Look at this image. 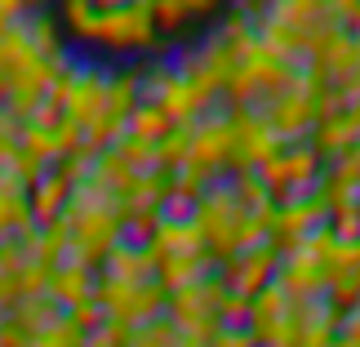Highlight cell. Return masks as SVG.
Returning a JSON list of instances; mask_svg holds the SVG:
<instances>
[{"instance_id":"obj_3","label":"cell","mask_w":360,"mask_h":347,"mask_svg":"<svg viewBox=\"0 0 360 347\" xmlns=\"http://www.w3.org/2000/svg\"><path fill=\"white\" fill-rule=\"evenodd\" d=\"M18 18H22V5H13V0H0V36H5Z\"/></svg>"},{"instance_id":"obj_2","label":"cell","mask_w":360,"mask_h":347,"mask_svg":"<svg viewBox=\"0 0 360 347\" xmlns=\"http://www.w3.org/2000/svg\"><path fill=\"white\" fill-rule=\"evenodd\" d=\"M214 5H205V0H156L151 5V18H156V27H183L187 18H196V13H210Z\"/></svg>"},{"instance_id":"obj_1","label":"cell","mask_w":360,"mask_h":347,"mask_svg":"<svg viewBox=\"0 0 360 347\" xmlns=\"http://www.w3.org/2000/svg\"><path fill=\"white\" fill-rule=\"evenodd\" d=\"M67 27L85 40H103L107 49H147L156 36L151 5H67Z\"/></svg>"}]
</instances>
